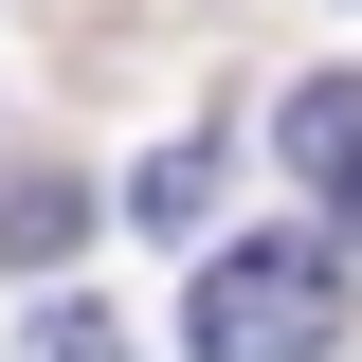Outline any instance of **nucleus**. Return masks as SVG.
Listing matches in <instances>:
<instances>
[{
	"mask_svg": "<svg viewBox=\"0 0 362 362\" xmlns=\"http://www.w3.org/2000/svg\"><path fill=\"white\" fill-rule=\"evenodd\" d=\"M54 235H90V163H37V181H0V272L54 254Z\"/></svg>",
	"mask_w": 362,
	"mask_h": 362,
	"instance_id": "nucleus-3",
	"label": "nucleus"
},
{
	"mask_svg": "<svg viewBox=\"0 0 362 362\" xmlns=\"http://www.w3.org/2000/svg\"><path fill=\"white\" fill-rule=\"evenodd\" d=\"M181 344L199 362H326L344 344V254H326V235H235V254H199Z\"/></svg>",
	"mask_w": 362,
	"mask_h": 362,
	"instance_id": "nucleus-1",
	"label": "nucleus"
},
{
	"mask_svg": "<svg viewBox=\"0 0 362 362\" xmlns=\"http://www.w3.org/2000/svg\"><path fill=\"white\" fill-rule=\"evenodd\" d=\"M272 145H290V163H308V199L362 235V73H308L290 109H272Z\"/></svg>",
	"mask_w": 362,
	"mask_h": 362,
	"instance_id": "nucleus-2",
	"label": "nucleus"
},
{
	"mask_svg": "<svg viewBox=\"0 0 362 362\" xmlns=\"http://www.w3.org/2000/svg\"><path fill=\"white\" fill-rule=\"evenodd\" d=\"M18 362H127V344H109V308H37V326H18Z\"/></svg>",
	"mask_w": 362,
	"mask_h": 362,
	"instance_id": "nucleus-4",
	"label": "nucleus"
}]
</instances>
